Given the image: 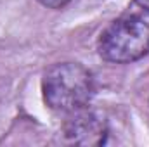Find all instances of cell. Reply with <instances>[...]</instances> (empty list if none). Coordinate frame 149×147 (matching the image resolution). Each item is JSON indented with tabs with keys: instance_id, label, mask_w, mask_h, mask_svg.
Instances as JSON below:
<instances>
[{
	"instance_id": "cell-4",
	"label": "cell",
	"mask_w": 149,
	"mask_h": 147,
	"mask_svg": "<svg viewBox=\"0 0 149 147\" xmlns=\"http://www.w3.org/2000/svg\"><path fill=\"white\" fill-rule=\"evenodd\" d=\"M42 5H45V7H49V9H61V7H64L70 0H38Z\"/></svg>"
},
{
	"instance_id": "cell-3",
	"label": "cell",
	"mask_w": 149,
	"mask_h": 147,
	"mask_svg": "<svg viewBox=\"0 0 149 147\" xmlns=\"http://www.w3.org/2000/svg\"><path fill=\"white\" fill-rule=\"evenodd\" d=\"M106 133H108L106 121L97 112L87 109V106L70 112V118L63 126V137L70 144H81V146L101 144Z\"/></svg>"
},
{
	"instance_id": "cell-5",
	"label": "cell",
	"mask_w": 149,
	"mask_h": 147,
	"mask_svg": "<svg viewBox=\"0 0 149 147\" xmlns=\"http://www.w3.org/2000/svg\"><path fill=\"white\" fill-rule=\"evenodd\" d=\"M142 9H146V10H149V0H135Z\"/></svg>"
},
{
	"instance_id": "cell-1",
	"label": "cell",
	"mask_w": 149,
	"mask_h": 147,
	"mask_svg": "<svg viewBox=\"0 0 149 147\" xmlns=\"http://www.w3.org/2000/svg\"><path fill=\"white\" fill-rule=\"evenodd\" d=\"M42 87L47 106L66 114L85 107L94 95V78L80 62L54 64L45 73Z\"/></svg>"
},
{
	"instance_id": "cell-2",
	"label": "cell",
	"mask_w": 149,
	"mask_h": 147,
	"mask_svg": "<svg viewBox=\"0 0 149 147\" xmlns=\"http://www.w3.org/2000/svg\"><path fill=\"white\" fill-rule=\"evenodd\" d=\"M97 50L108 62H134L149 50V24L139 16H123L101 33Z\"/></svg>"
}]
</instances>
